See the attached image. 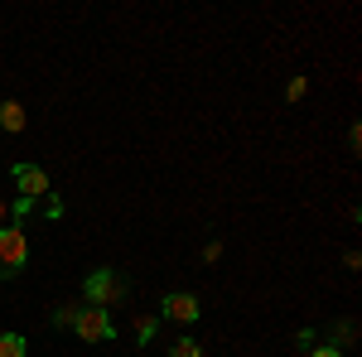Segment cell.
Masks as SVG:
<instances>
[{"instance_id":"6da1fadb","label":"cell","mask_w":362,"mask_h":357,"mask_svg":"<svg viewBox=\"0 0 362 357\" xmlns=\"http://www.w3.org/2000/svg\"><path fill=\"white\" fill-rule=\"evenodd\" d=\"M29 261V237L20 222H5L0 227V280H10V275H20Z\"/></svg>"},{"instance_id":"7a4b0ae2","label":"cell","mask_w":362,"mask_h":357,"mask_svg":"<svg viewBox=\"0 0 362 357\" xmlns=\"http://www.w3.org/2000/svg\"><path fill=\"white\" fill-rule=\"evenodd\" d=\"M73 333H78L83 343H112V338H116L112 309H97V304H78V314H73Z\"/></svg>"},{"instance_id":"3957f363","label":"cell","mask_w":362,"mask_h":357,"mask_svg":"<svg viewBox=\"0 0 362 357\" xmlns=\"http://www.w3.org/2000/svg\"><path fill=\"white\" fill-rule=\"evenodd\" d=\"M83 300H87V304H97V309H112L116 300H126V280H121L116 271H107V266H102V271H92V275L83 280Z\"/></svg>"},{"instance_id":"277c9868","label":"cell","mask_w":362,"mask_h":357,"mask_svg":"<svg viewBox=\"0 0 362 357\" xmlns=\"http://www.w3.org/2000/svg\"><path fill=\"white\" fill-rule=\"evenodd\" d=\"M198 295H189V290H169L165 300H160V314L155 319H169V324H198Z\"/></svg>"},{"instance_id":"5b68a950","label":"cell","mask_w":362,"mask_h":357,"mask_svg":"<svg viewBox=\"0 0 362 357\" xmlns=\"http://www.w3.org/2000/svg\"><path fill=\"white\" fill-rule=\"evenodd\" d=\"M15 189H20V198H49V174L39 165H15Z\"/></svg>"},{"instance_id":"8992f818","label":"cell","mask_w":362,"mask_h":357,"mask_svg":"<svg viewBox=\"0 0 362 357\" xmlns=\"http://www.w3.org/2000/svg\"><path fill=\"white\" fill-rule=\"evenodd\" d=\"M0 126L15 136V131H25V107L20 102H0Z\"/></svg>"},{"instance_id":"52a82bcc","label":"cell","mask_w":362,"mask_h":357,"mask_svg":"<svg viewBox=\"0 0 362 357\" xmlns=\"http://www.w3.org/2000/svg\"><path fill=\"white\" fill-rule=\"evenodd\" d=\"M0 357H25V338L20 333H0Z\"/></svg>"},{"instance_id":"ba28073f","label":"cell","mask_w":362,"mask_h":357,"mask_svg":"<svg viewBox=\"0 0 362 357\" xmlns=\"http://www.w3.org/2000/svg\"><path fill=\"white\" fill-rule=\"evenodd\" d=\"M169 357H203V348H198L194 338H174V348H169Z\"/></svg>"},{"instance_id":"9c48e42d","label":"cell","mask_w":362,"mask_h":357,"mask_svg":"<svg viewBox=\"0 0 362 357\" xmlns=\"http://www.w3.org/2000/svg\"><path fill=\"white\" fill-rule=\"evenodd\" d=\"M155 329H160V319H155V314L136 319V338H140V343H150V338H155Z\"/></svg>"},{"instance_id":"30bf717a","label":"cell","mask_w":362,"mask_h":357,"mask_svg":"<svg viewBox=\"0 0 362 357\" xmlns=\"http://www.w3.org/2000/svg\"><path fill=\"white\" fill-rule=\"evenodd\" d=\"M73 314H78L73 304H63V309H54V329H73Z\"/></svg>"},{"instance_id":"8fae6325","label":"cell","mask_w":362,"mask_h":357,"mask_svg":"<svg viewBox=\"0 0 362 357\" xmlns=\"http://www.w3.org/2000/svg\"><path fill=\"white\" fill-rule=\"evenodd\" d=\"M305 92H309V78H290V87H285V97H290V102H300Z\"/></svg>"},{"instance_id":"7c38bea8","label":"cell","mask_w":362,"mask_h":357,"mask_svg":"<svg viewBox=\"0 0 362 357\" xmlns=\"http://www.w3.org/2000/svg\"><path fill=\"white\" fill-rule=\"evenodd\" d=\"M29 213H34V198H20V203H15V222L25 227V218H29Z\"/></svg>"},{"instance_id":"4fadbf2b","label":"cell","mask_w":362,"mask_h":357,"mask_svg":"<svg viewBox=\"0 0 362 357\" xmlns=\"http://www.w3.org/2000/svg\"><path fill=\"white\" fill-rule=\"evenodd\" d=\"M309 357H343V348H334V343H324V348H309Z\"/></svg>"},{"instance_id":"5bb4252c","label":"cell","mask_w":362,"mask_h":357,"mask_svg":"<svg viewBox=\"0 0 362 357\" xmlns=\"http://www.w3.org/2000/svg\"><path fill=\"white\" fill-rule=\"evenodd\" d=\"M5 218H10V208H5V198H0V227H5Z\"/></svg>"}]
</instances>
